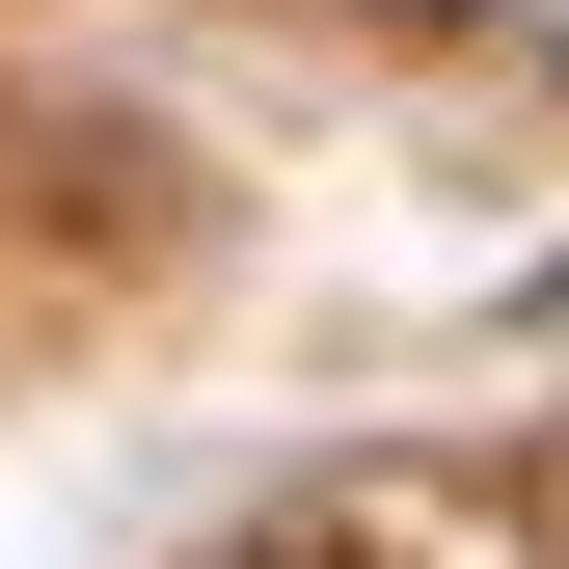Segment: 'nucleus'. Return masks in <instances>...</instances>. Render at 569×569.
I'll return each instance as SVG.
<instances>
[{"instance_id": "nucleus-1", "label": "nucleus", "mask_w": 569, "mask_h": 569, "mask_svg": "<svg viewBox=\"0 0 569 569\" xmlns=\"http://www.w3.org/2000/svg\"><path fill=\"white\" fill-rule=\"evenodd\" d=\"M516 28H542V82H569V0H516Z\"/></svg>"}, {"instance_id": "nucleus-2", "label": "nucleus", "mask_w": 569, "mask_h": 569, "mask_svg": "<svg viewBox=\"0 0 569 569\" xmlns=\"http://www.w3.org/2000/svg\"><path fill=\"white\" fill-rule=\"evenodd\" d=\"M407 28H461V0H407Z\"/></svg>"}]
</instances>
